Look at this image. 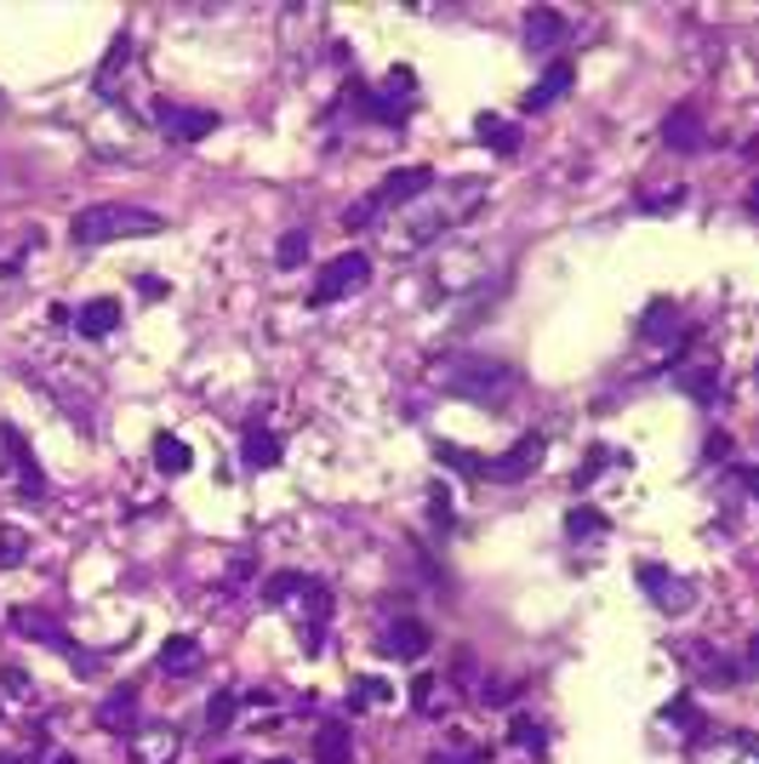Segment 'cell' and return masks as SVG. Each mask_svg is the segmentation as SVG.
I'll return each instance as SVG.
<instances>
[{
  "label": "cell",
  "mask_w": 759,
  "mask_h": 764,
  "mask_svg": "<svg viewBox=\"0 0 759 764\" xmlns=\"http://www.w3.org/2000/svg\"><path fill=\"white\" fill-rule=\"evenodd\" d=\"M166 217L149 212V206H120V200H104V206H86L74 212L69 235L74 246H109V240H132V235H161Z\"/></svg>",
  "instance_id": "1"
},
{
  "label": "cell",
  "mask_w": 759,
  "mask_h": 764,
  "mask_svg": "<svg viewBox=\"0 0 759 764\" xmlns=\"http://www.w3.org/2000/svg\"><path fill=\"white\" fill-rule=\"evenodd\" d=\"M446 389L458 399H474V405H497L502 394H514V366L509 360H491V354H458V360L446 366Z\"/></svg>",
  "instance_id": "2"
},
{
  "label": "cell",
  "mask_w": 759,
  "mask_h": 764,
  "mask_svg": "<svg viewBox=\"0 0 759 764\" xmlns=\"http://www.w3.org/2000/svg\"><path fill=\"white\" fill-rule=\"evenodd\" d=\"M12 628H17V633H35L40 645H52V650H58V656H63L81 679H92V673H97V656H86L81 645H74V633L52 617V610H12Z\"/></svg>",
  "instance_id": "3"
},
{
  "label": "cell",
  "mask_w": 759,
  "mask_h": 764,
  "mask_svg": "<svg viewBox=\"0 0 759 764\" xmlns=\"http://www.w3.org/2000/svg\"><path fill=\"white\" fill-rule=\"evenodd\" d=\"M635 582L645 588V599L663 610V617H686V610L697 605V582L679 576L668 565H656V559H645V565H635Z\"/></svg>",
  "instance_id": "4"
},
{
  "label": "cell",
  "mask_w": 759,
  "mask_h": 764,
  "mask_svg": "<svg viewBox=\"0 0 759 764\" xmlns=\"http://www.w3.org/2000/svg\"><path fill=\"white\" fill-rule=\"evenodd\" d=\"M366 279H371V258H366V251H337V258L320 268L309 302H315V309H325V302H343V297L360 291Z\"/></svg>",
  "instance_id": "5"
},
{
  "label": "cell",
  "mask_w": 759,
  "mask_h": 764,
  "mask_svg": "<svg viewBox=\"0 0 759 764\" xmlns=\"http://www.w3.org/2000/svg\"><path fill=\"white\" fill-rule=\"evenodd\" d=\"M548 456V434L543 428H531V434H520L509 451L497 456V463H486V479H502V486H520V479L537 474V463Z\"/></svg>",
  "instance_id": "6"
},
{
  "label": "cell",
  "mask_w": 759,
  "mask_h": 764,
  "mask_svg": "<svg viewBox=\"0 0 759 764\" xmlns=\"http://www.w3.org/2000/svg\"><path fill=\"white\" fill-rule=\"evenodd\" d=\"M428 189H435V166H400L383 177V189L371 194L377 212H394V206H412V200H423Z\"/></svg>",
  "instance_id": "7"
},
{
  "label": "cell",
  "mask_w": 759,
  "mask_h": 764,
  "mask_svg": "<svg viewBox=\"0 0 759 764\" xmlns=\"http://www.w3.org/2000/svg\"><path fill=\"white\" fill-rule=\"evenodd\" d=\"M155 120L166 126V143H200L217 132L212 109H177V104H155Z\"/></svg>",
  "instance_id": "8"
},
{
  "label": "cell",
  "mask_w": 759,
  "mask_h": 764,
  "mask_svg": "<svg viewBox=\"0 0 759 764\" xmlns=\"http://www.w3.org/2000/svg\"><path fill=\"white\" fill-rule=\"evenodd\" d=\"M281 456H286V445H281V434H274L269 422H246V428H240V463H246L251 474H269Z\"/></svg>",
  "instance_id": "9"
},
{
  "label": "cell",
  "mask_w": 759,
  "mask_h": 764,
  "mask_svg": "<svg viewBox=\"0 0 759 764\" xmlns=\"http://www.w3.org/2000/svg\"><path fill=\"white\" fill-rule=\"evenodd\" d=\"M92 719L109 736H132L138 730V684H115V691L92 707Z\"/></svg>",
  "instance_id": "10"
},
{
  "label": "cell",
  "mask_w": 759,
  "mask_h": 764,
  "mask_svg": "<svg viewBox=\"0 0 759 764\" xmlns=\"http://www.w3.org/2000/svg\"><path fill=\"white\" fill-rule=\"evenodd\" d=\"M520 40H525V52L548 58L554 46L566 40V17L554 12V7H531V12H525V23H520Z\"/></svg>",
  "instance_id": "11"
},
{
  "label": "cell",
  "mask_w": 759,
  "mask_h": 764,
  "mask_svg": "<svg viewBox=\"0 0 759 764\" xmlns=\"http://www.w3.org/2000/svg\"><path fill=\"white\" fill-rule=\"evenodd\" d=\"M183 753V736L171 725H149V730H132V764H171Z\"/></svg>",
  "instance_id": "12"
},
{
  "label": "cell",
  "mask_w": 759,
  "mask_h": 764,
  "mask_svg": "<svg viewBox=\"0 0 759 764\" xmlns=\"http://www.w3.org/2000/svg\"><path fill=\"white\" fill-rule=\"evenodd\" d=\"M383 656H394V661L428 656V628H423L417 617H394V622L383 628Z\"/></svg>",
  "instance_id": "13"
},
{
  "label": "cell",
  "mask_w": 759,
  "mask_h": 764,
  "mask_svg": "<svg viewBox=\"0 0 759 764\" xmlns=\"http://www.w3.org/2000/svg\"><path fill=\"white\" fill-rule=\"evenodd\" d=\"M571 81H577V69H571L566 58H554V69H548L543 81H537V86L525 92V115H543L548 104H560V97L571 92Z\"/></svg>",
  "instance_id": "14"
},
{
  "label": "cell",
  "mask_w": 759,
  "mask_h": 764,
  "mask_svg": "<svg viewBox=\"0 0 759 764\" xmlns=\"http://www.w3.org/2000/svg\"><path fill=\"white\" fill-rule=\"evenodd\" d=\"M474 138L486 143L491 155H502V160L520 155V120H502V115H491V109L474 115Z\"/></svg>",
  "instance_id": "15"
},
{
  "label": "cell",
  "mask_w": 759,
  "mask_h": 764,
  "mask_svg": "<svg viewBox=\"0 0 759 764\" xmlns=\"http://www.w3.org/2000/svg\"><path fill=\"white\" fill-rule=\"evenodd\" d=\"M115 325H120V302H115V297H92V302H81V309H74V331H81V337H92V343H104Z\"/></svg>",
  "instance_id": "16"
},
{
  "label": "cell",
  "mask_w": 759,
  "mask_h": 764,
  "mask_svg": "<svg viewBox=\"0 0 759 764\" xmlns=\"http://www.w3.org/2000/svg\"><path fill=\"white\" fill-rule=\"evenodd\" d=\"M679 656H686V668H697L702 679H714V684H731L737 679V661L731 656H720L708 640H691V645H679Z\"/></svg>",
  "instance_id": "17"
},
{
  "label": "cell",
  "mask_w": 759,
  "mask_h": 764,
  "mask_svg": "<svg viewBox=\"0 0 759 764\" xmlns=\"http://www.w3.org/2000/svg\"><path fill=\"white\" fill-rule=\"evenodd\" d=\"M640 337H645V343H674V337H679V343H686V337H691V331H679V309H674V302H668V297H656V302H651V309L640 314Z\"/></svg>",
  "instance_id": "18"
},
{
  "label": "cell",
  "mask_w": 759,
  "mask_h": 764,
  "mask_svg": "<svg viewBox=\"0 0 759 764\" xmlns=\"http://www.w3.org/2000/svg\"><path fill=\"white\" fill-rule=\"evenodd\" d=\"M663 143H668V148H679V155L702 148V115H697V109H686V104L668 109V115H663Z\"/></svg>",
  "instance_id": "19"
},
{
  "label": "cell",
  "mask_w": 759,
  "mask_h": 764,
  "mask_svg": "<svg viewBox=\"0 0 759 764\" xmlns=\"http://www.w3.org/2000/svg\"><path fill=\"white\" fill-rule=\"evenodd\" d=\"M149 456H155V468H161V474H189V463H194L189 440H177L171 428H161V434L149 440Z\"/></svg>",
  "instance_id": "20"
},
{
  "label": "cell",
  "mask_w": 759,
  "mask_h": 764,
  "mask_svg": "<svg viewBox=\"0 0 759 764\" xmlns=\"http://www.w3.org/2000/svg\"><path fill=\"white\" fill-rule=\"evenodd\" d=\"M200 661H206V656H200V640H189V633H171V640L161 645V673H194L200 668Z\"/></svg>",
  "instance_id": "21"
},
{
  "label": "cell",
  "mask_w": 759,
  "mask_h": 764,
  "mask_svg": "<svg viewBox=\"0 0 759 764\" xmlns=\"http://www.w3.org/2000/svg\"><path fill=\"white\" fill-rule=\"evenodd\" d=\"M126 63H132V35H126V29H120V35L109 40V52H104V63H97V74H92V86H97V92H104V97H109V92H115V81H120V69H126Z\"/></svg>",
  "instance_id": "22"
},
{
  "label": "cell",
  "mask_w": 759,
  "mask_h": 764,
  "mask_svg": "<svg viewBox=\"0 0 759 764\" xmlns=\"http://www.w3.org/2000/svg\"><path fill=\"white\" fill-rule=\"evenodd\" d=\"M354 742H348V725H320L315 730V764H348Z\"/></svg>",
  "instance_id": "23"
},
{
  "label": "cell",
  "mask_w": 759,
  "mask_h": 764,
  "mask_svg": "<svg viewBox=\"0 0 759 764\" xmlns=\"http://www.w3.org/2000/svg\"><path fill=\"white\" fill-rule=\"evenodd\" d=\"M435 456L451 468V474H463V479H486V456H474L469 445H451V440H435Z\"/></svg>",
  "instance_id": "24"
},
{
  "label": "cell",
  "mask_w": 759,
  "mask_h": 764,
  "mask_svg": "<svg viewBox=\"0 0 759 764\" xmlns=\"http://www.w3.org/2000/svg\"><path fill=\"white\" fill-rule=\"evenodd\" d=\"M303 588H309V576H303V571H274V576L263 582V605H281V610H286Z\"/></svg>",
  "instance_id": "25"
},
{
  "label": "cell",
  "mask_w": 759,
  "mask_h": 764,
  "mask_svg": "<svg viewBox=\"0 0 759 764\" xmlns=\"http://www.w3.org/2000/svg\"><path fill=\"white\" fill-rule=\"evenodd\" d=\"M509 742H514L520 753H531V759H548V730H543L537 719H514V725H509Z\"/></svg>",
  "instance_id": "26"
},
{
  "label": "cell",
  "mask_w": 759,
  "mask_h": 764,
  "mask_svg": "<svg viewBox=\"0 0 759 764\" xmlns=\"http://www.w3.org/2000/svg\"><path fill=\"white\" fill-rule=\"evenodd\" d=\"M679 389H686L697 405H714V399H720V371H714V366H697V371L679 377Z\"/></svg>",
  "instance_id": "27"
},
{
  "label": "cell",
  "mask_w": 759,
  "mask_h": 764,
  "mask_svg": "<svg viewBox=\"0 0 759 764\" xmlns=\"http://www.w3.org/2000/svg\"><path fill=\"white\" fill-rule=\"evenodd\" d=\"M605 530H612V520L594 514V508H571V514H566V537H571V542H583V537H605Z\"/></svg>",
  "instance_id": "28"
},
{
  "label": "cell",
  "mask_w": 759,
  "mask_h": 764,
  "mask_svg": "<svg viewBox=\"0 0 759 764\" xmlns=\"http://www.w3.org/2000/svg\"><path fill=\"white\" fill-rule=\"evenodd\" d=\"M240 713V691H212V702H206V730H223Z\"/></svg>",
  "instance_id": "29"
},
{
  "label": "cell",
  "mask_w": 759,
  "mask_h": 764,
  "mask_svg": "<svg viewBox=\"0 0 759 764\" xmlns=\"http://www.w3.org/2000/svg\"><path fill=\"white\" fill-rule=\"evenodd\" d=\"M274 263L281 268H297V263H309V235H303V228H292V235L274 246Z\"/></svg>",
  "instance_id": "30"
},
{
  "label": "cell",
  "mask_w": 759,
  "mask_h": 764,
  "mask_svg": "<svg viewBox=\"0 0 759 764\" xmlns=\"http://www.w3.org/2000/svg\"><path fill=\"white\" fill-rule=\"evenodd\" d=\"M686 189H668V194H651V200H640V212H656V217H663V212H679V206H686Z\"/></svg>",
  "instance_id": "31"
},
{
  "label": "cell",
  "mask_w": 759,
  "mask_h": 764,
  "mask_svg": "<svg viewBox=\"0 0 759 764\" xmlns=\"http://www.w3.org/2000/svg\"><path fill=\"white\" fill-rule=\"evenodd\" d=\"M23 548H29V537H23V530H0V565H17V559H23Z\"/></svg>",
  "instance_id": "32"
},
{
  "label": "cell",
  "mask_w": 759,
  "mask_h": 764,
  "mask_svg": "<svg viewBox=\"0 0 759 764\" xmlns=\"http://www.w3.org/2000/svg\"><path fill=\"white\" fill-rule=\"evenodd\" d=\"M435 691H440L435 679H417V684H412V707H417V713H440V696H435Z\"/></svg>",
  "instance_id": "33"
},
{
  "label": "cell",
  "mask_w": 759,
  "mask_h": 764,
  "mask_svg": "<svg viewBox=\"0 0 759 764\" xmlns=\"http://www.w3.org/2000/svg\"><path fill=\"white\" fill-rule=\"evenodd\" d=\"M0 679H7V691H12L17 702H29V696H35V691H29V673H23L17 661H7V668H0Z\"/></svg>",
  "instance_id": "34"
},
{
  "label": "cell",
  "mask_w": 759,
  "mask_h": 764,
  "mask_svg": "<svg viewBox=\"0 0 759 764\" xmlns=\"http://www.w3.org/2000/svg\"><path fill=\"white\" fill-rule=\"evenodd\" d=\"M520 691H514V684H502V679H486V684H479V702H486V707H502V702H514Z\"/></svg>",
  "instance_id": "35"
},
{
  "label": "cell",
  "mask_w": 759,
  "mask_h": 764,
  "mask_svg": "<svg viewBox=\"0 0 759 764\" xmlns=\"http://www.w3.org/2000/svg\"><path fill=\"white\" fill-rule=\"evenodd\" d=\"M605 456H612V451H600V445H594V451L583 456V463H589V468H577V486H589V479H594V474L605 468Z\"/></svg>",
  "instance_id": "36"
},
{
  "label": "cell",
  "mask_w": 759,
  "mask_h": 764,
  "mask_svg": "<svg viewBox=\"0 0 759 764\" xmlns=\"http://www.w3.org/2000/svg\"><path fill=\"white\" fill-rule=\"evenodd\" d=\"M428 764H486V753H440V759H428Z\"/></svg>",
  "instance_id": "37"
},
{
  "label": "cell",
  "mask_w": 759,
  "mask_h": 764,
  "mask_svg": "<svg viewBox=\"0 0 759 764\" xmlns=\"http://www.w3.org/2000/svg\"><path fill=\"white\" fill-rule=\"evenodd\" d=\"M138 291H143V297H166V279H161V274H143Z\"/></svg>",
  "instance_id": "38"
},
{
  "label": "cell",
  "mask_w": 759,
  "mask_h": 764,
  "mask_svg": "<svg viewBox=\"0 0 759 764\" xmlns=\"http://www.w3.org/2000/svg\"><path fill=\"white\" fill-rule=\"evenodd\" d=\"M35 764H74V759H69L63 748H40V753H35Z\"/></svg>",
  "instance_id": "39"
},
{
  "label": "cell",
  "mask_w": 759,
  "mask_h": 764,
  "mask_svg": "<svg viewBox=\"0 0 759 764\" xmlns=\"http://www.w3.org/2000/svg\"><path fill=\"white\" fill-rule=\"evenodd\" d=\"M737 479L748 486V497H759V468H737Z\"/></svg>",
  "instance_id": "40"
},
{
  "label": "cell",
  "mask_w": 759,
  "mask_h": 764,
  "mask_svg": "<svg viewBox=\"0 0 759 764\" xmlns=\"http://www.w3.org/2000/svg\"><path fill=\"white\" fill-rule=\"evenodd\" d=\"M748 673H759V633H754V645H748V661H743Z\"/></svg>",
  "instance_id": "41"
},
{
  "label": "cell",
  "mask_w": 759,
  "mask_h": 764,
  "mask_svg": "<svg viewBox=\"0 0 759 764\" xmlns=\"http://www.w3.org/2000/svg\"><path fill=\"white\" fill-rule=\"evenodd\" d=\"M748 212H754V217H759V189H754V200H748Z\"/></svg>",
  "instance_id": "42"
},
{
  "label": "cell",
  "mask_w": 759,
  "mask_h": 764,
  "mask_svg": "<svg viewBox=\"0 0 759 764\" xmlns=\"http://www.w3.org/2000/svg\"><path fill=\"white\" fill-rule=\"evenodd\" d=\"M0 764H23V759H12V753H7V759H0Z\"/></svg>",
  "instance_id": "43"
},
{
  "label": "cell",
  "mask_w": 759,
  "mask_h": 764,
  "mask_svg": "<svg viewBox=\"0 0 759 764\" xmlns=\"http://www.w3.org/2000/svg\"><path fill=\"white\" fill-rule=\"evenodd\" d=\"M269 764H286V759H269Z\"/></svg>",
  "instance_id": "44"
}]
</instances>
